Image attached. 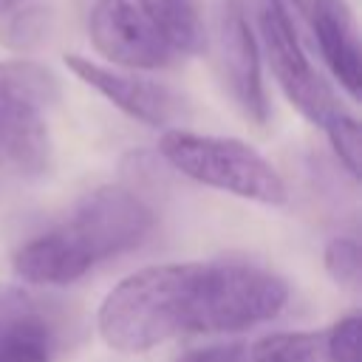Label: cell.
Masks as SVG:
<instances>
[{
    "instance_id": "obj_15",
    "label": "cell",
    "mask_w": 362,
    "mask_h": 362,
    "mask_svg": "<svg viewBox=\"0 0 362 362\" xmlns=\"http://www.w3.org/2000/svg\"><path fill=\"white\" fill-rule=\"evenodd\" d=\"M51 28V14L45 6H17L6 17H0V42L11 51L37 48Z\"/></svg>"
},
{
    "instance_id": "obj_8",
    "label": "cell",
    "mask_w": 362,
    "mask_h": 362,
    "mask_svg": "<svg viewBox=\"0 0 362 362\" xmlns=\"http://www.w3.org/2000/svg\"><path fill=\"white\" fill-rule=\"evenodd\" d=\"M305 25L314 34L320 57L331 68L334 79L348 90V96L359 99L362 90V51L356 20L345 0H314Z\"/></svg>"
},
{
    "instance_id": "obj_19",
    "label": "cell",
    "mask_w": 362,
    "mask_h": 362,
    "mask_svg": "<svg viewBox=\"0 0 362 362\" xmlns=\"http://www.w3.org/2000/svg\"><path fill=\"white\" fill-rule=\"evenodd\" d=\"M48 359H51V334H31L0 345V362H48Z\"/></svg>"
},
{
    "instance_id": "obj_9",
    "label": "cell",
    "mask_w": 362,
    "mask_h": 362,
    "mask_svg": "<svg viewBox=\"0 0 362 362\" xmlns=\"http://www.w3.org/2000/svg\"><path fill=\"white\" fill-rule=\"evenodd\" d=\"M51 164V139L40 107L17 105L0 113V184L40 178Z\"/></svg>"
},
{
    "instance_id": "obj_20",
    "label": "cell",
    "mask_w": 362,
    "mask_h": 362,
    "mask_svg": "<svg viewBox=\"0 0 362 362\" xmlns=\"http://www.w3.org/2000/svg\"><path fill=\"white\" fill-rule=\"evenodd\" d=\"M175 362H249V354L243 345H209L187 351Z\"/></svg>"
},
{
    "instance_id": "obj_1",
    "label": "cell",
    "mask_w": 362,
    "mask_h": 362,
    "mask_svg": "<svg viewBox=\"0 0 362 362\" xmlns=\"http://www.w3.org/2000/svg\"><path fill=\"white\" fill-rule=\"evenodd\" d=\"M99 334L122 354L181 334H232L229 263H164L124 277L102 300Z\"/></svg>"
},
{
    "instance_id": "obj_11",
    "label": "cell",
    "mask_w": 362,
    "mask_h": 362,
    "mask_svg": "<svg viewBox=\"0 0 362 362\" xmlns=\"http://www.w3.org/2000/svg\"><path fill=\"white\" fill-rule=\"evenodd\" d=\"M181 54H198L204 48V25L195 0H136L133 3Z\"/></svg>"
},
{
    "instance_id": "obj_16",
    "label": "cell",
    "mask_w": 362,
    "mask_h": 362,
    "mask_svg": "<svg viewBox=\"0 0 362 362\" xmlns=\"http://www.w3.org/2000/svg\"><path fill=\"white\" fill-rule=\"evenodd\" d=\"M325 133H328V141H331L337 158L342 161V167L354 178H359V173H362V139H359V122H356V116H351L348 110L337 113L325 124Z\"/></svg>"
},
{
    "instance_id": "obj_14",
    "label": "cell",
    "mask_w": 362,
    "mask_h": 362,
    "mask_svg": "<svg viewBox=\"0 0 362 362\" xmlns=\"http://www.w3.org/2000/svg\"><path fill=\"white\" fill-rule=\"evenodd\" d=\"M31 334H51V322L23 288L0 283V345Z\"/></svg>"
},
{
    "instance_id": "obj_2",
    "label": "cell",
    "mask_w": 362,
    "mask_h": 362,
    "mask_svg": "<svg viewBox=\"0 0 362 362\" xmlns=\"http://www.w3.org/2000/svg\"><path fill=\"white\" fill-rule=\"evenodd\" d=\"M158 150L173 170L204 187L269 206H277L288 198L280 173L246 141L167 130L158 141Z\"/></svg>"
},
{
    "instance_id": "obj_7",
    "label": "cell",
    "mask_w": 362,
    "mask_h": 362,
    "mask_svg": "<svg viewBox=\"0 0 362 362\" xmlns=\"http://www.w3.org/2000/svg\"><path fill=\"white\" fill-rule=\"evenodd\" d=\"M65 65L76 74V79L90 85L96 93H102L107 102H113L119 110H124L130 119H139L141 124L167 127L181 113V99L161 82L119 74L79 54H68Z\"/></svg>"
},
{
    "instance_id": "obj_6",
    "label": "cell",
    "mask_w": 362,
    "mask_h": 362,
    "mask_svg": "<svg viewBox=\"0 0 362 362\" xmlns=\"http://www.w3.org/2000/svg\"><path fill=\"white\" fill-rule=\"evenodd\" d=\"M88 31L93 48L124 68H167L178 59L161 31L130 0H99L90 8Z\"/></svg>"
},
{
    "instance_id": "obj_17",
    "label": "cell",
    "mask_w": 362,
    "mask_h": 362,
    "mask_svg": "<svg viewBox=\"0 0 362 362\" xmlns=\"http://www.w3.org/2000/svg\"><path fill=\"white\" fill-rule=\"evenodd\" d=\"M322 263H325V272L331 274V280L337 286H345V288H356L359 286L362 255H359V243L354 238H334L325 246Z\"/></svg>"
},
{
    "instance_id": "obj_13",
    "label": "cell",
    "mask_w": 362,
    "mask_h": 362,
    "mask_svg": "<svg viewBox=\"0 0 362 362\" xmlns=\"http://www.w3.org/2000/svg\"><path fill=\"white\" fill-rule=\"evenodd\" d=\"M249 362H331L325 331H283L266 334L246 348Z\"/></svg>"
},
{
    "instance_id": "obj_21",
    "label": "cell",
    "mask_w": 362,
    "mask_h": 362,
    "mask_svg": "<svg viewBox=\"0 0 362 362\" xmlns=\"http://www.w3.org/2000/svg\"><path fill=\"white\" fill-rule=\"evenodd\" d=\"M17 6H23V0H0V17H6V14L14 11Z\"/></svg>"
},
{
    "instance_id": "obj_18",
    "label": "cell",
    "mask_w": 362,
    "mask_h": 362,
    "mask_svg": "<svg viewBox=\"0 0 362 362\" xmlns=\"http://www.w3.org/2000/svg\"><path fill=\"white\" fill-rule=\"evenodd\" d=\"M359 331H362L359 314H348V317L337 320V322L325 331L328 359H331V362H359V359H362V351H359Z\"/></svg>"
},
{
    "instance_id": "obj_4",
    "label": "cell",
    "mask_w": 362,
    "mask_h": 362,
    "mask_svg": "<svg viewBox=\"0 0 362 362\" xmlns=\"http://www.w3.org/2000/svg\"><path fill=\"white\" fill-rule=\"evenodd\" d=\"M255 11L263 51L280 90L308 122L325 127L345 107L337 102L322 74L311 65L300 40V28L286 17V11L274 0H255Z\"/></svg>"
},
{
    "instance_id": "obj_12",
    "label": "cell",
    "mask_w": 362,
    "mask_h": 362,
    "mask_svg": "<svg viewBox=\"0 0 362 362\" xmlns=\"http://www.w3.org/2000/svg\"><path fill=\"white\" fill-rule=\"evenodd\" d=\"M57 76L48 68L28 59L0 62V113L17 105L45 110L51 102H57Z\"/></svg>"
},
{
    "instance_id": "obj_3",
    "label": "cell",
    "mask_w": 362,
    "mask_h": 362,
    "mask_svg": "<svg viewBox=\"0 0 362 362\" xmlns=\"http://www.w3.org/2000/svg\"><path fill=\"white\" fill-rule=\"evenodd\" d=\"M153 226V209L127 187H99L88 192L76 204L71 218L59 223V229L90 266L141 246Z\"/></svg>"
},
{
    "instance_id": "obj_10",
    "label": "cell",
    "mask_w": 362,
    "mask_h": 362,
    "mask_svg": "<svg viewBox=\"0 0 362 362\" xmlns=\"http://www.w3.org/2000/svg\"><path fill=\"white\" fill-rule=\"evenodd\" d=\"M90 269L93 266L59 226L31 238L14 255V274L37 286H68L85 277Z\"/></svg>"
},
{
    "instance_id": "obj_5",
    "label": "cell",
    "mask_w": 362,
    "mask_h": 362,
    "mask_svg": "<svg viewBox=\"0 0 362 362\" xmlns=\"http://www.w3.org/2000/svg\"><path fill=\"white\" fill-rule=\"evenodd\" d=\"M215 59L218 71L226 82L229 96L240 107V113L255 122H269V102L260 74V45L246 20V8L240 0H223L215 17Z\"/></svg>"
}]
</instances>
